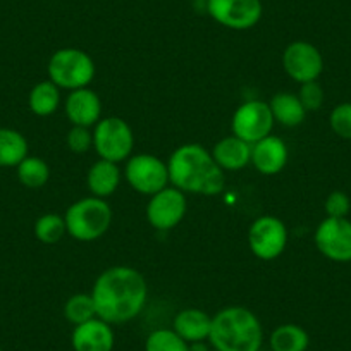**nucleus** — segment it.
Here are the masks:
<instances>
[{
    "label": "nucleus",
    "mask_w": 351,
    "mask_h": 351,
    "mask_svg": "<svg viewBox=\"0 0 351 351\" xmlns=\"http://www.w3.org/2000/svg\"><path fill=\"white\" fill-rule=\"evenodd\" d=\"M93 147L104 160L116 162V164L126 160L134 147L133 130L121 117L100 119L93 131Z\"/></svg>",
    "instance_id": "obj_6"
},
{
    "label": "nucleus",
    "mask_w": 351,
    "mask_h": 351,
    "mask_svg": "<svg viewBox=\"0 0 351 351\" xmlns=\"http://www.w3.org/2000/svg\"><path fill=\"white\" fill-rule=\"evenodd\" d=\"M248 243L256 258L274 260L288 245V228L279 217L262 215L250 228Z\"/></svg>",
    "instance_id": "obj_9"
},
{
    "label": "nucleus",
    "mask_w": 351,
    "mask_h": 351,
    "mask_svg": "<svg viewBox=\"0 0 351 351\" xmlns=\"http://www.w3.org/2000/svg\"><path fill=\"white\" fill-rule=\"evenodd\" d=\"M207 12L224 28L250 29L262 18V0H207Z\"/></svg>",
    "instance_id": "obj_10"
},
{
    "label": "nucleus",
    "mask_w": 351,
    "mask_h": 351,
    "mask_svg": "<svg viewBox=\"0 0 351 351\" xmlns=\"http://www.w3.org/2000/svg\"><path fill=\"white\" fill-rule=\"evenodd\" d=\"M186 197L178 188H164L152 195L147 205V219L152 228L158 231H169L176 228L186 215Z\"/></svg>",
    "instance_id": "obj_12"
},
{
    "label": "nucleus",
    "mask_w": 351,
    "mask_h": 351,
    "mask_svg": "<svg viewBox=\"0 0 351 351\" xmlns=\"http://www.w3.org/2000/svg\"><path fill=\"white\" fill-rule=\"evenodd\" d=\"M169 181L183 193L214 197L224 190V171L202 145L188 143L176 148L169 158Z\"/></svg>",
    "instance_id": "obj_2"
},
{
    "label": "nucleus",
    "mask_w": 351,
    "mask_h": 351,
    "mask_svg": "<svg viewBox=\"0 0 351 351\" xmlns=\"http://www.w3.org/2000/svg\"><path fill=\"white\" fill-rule=\"evenodd\" d=\"M282 67L296 83L317 81L324 71L322 53L308 42H293L282 53Z\"/></svg>",
    "instance_id": "obj_13"
},
{
    "label": "nucleus",
    "mask_w": 351,
    "mask_h": 351,
    "mask_svg": "<svg viewBox=\"0 0 351 351\" xmlns=\"http://www.w3.org/2000/svg\"><path fill=\"white\" fill-rule=\"evenodd\" d=\"M64 317L69 320L73 326H80V324L88 322L97 317L95 303H93L92 295H84V293H77L73 295L64 305Z\"/></svg>",
    "instance_id": "obj_25"
},
{
    "label": "nucleus",
    "mask_w": 351,
    "mask_h": 351,
    "mask_svg": "<svg viewBox=\"0 0 351 351\" xmlns=\"http://www.w3.org/2000/svg\"><path fill=\"white\" fill-rule=\"evenodd\" d=\"M16 169H18L19 183L29 190H38V188L45 186L50 178L49 164L40 157L28 155Z\"/></svg>",
    "instance_id": "obj_24"
},
{
    "label": "nucleus",
    "mask_w": 351,
    "mask_h": 351,
    "mask_svg": "<svg viewBox=\"0 0 351 351\" xmlns=\"http://www.w3.org/2000/svg\"><path fill=\"white\" fill-rule=\"evenodd\" d=\"M124 176L134 191L150 197L167 188L169 183L167 164L150 154H138L128 158Z\"/></svg>",
    "instance_id": "obj_7"
},
{
    "label": "nucleus",
    "mask_w": 351,
    "mask_h": 351,
    "mask_svg": "<svg viewBox=\"0 0 351 351\" xmlns=\"http://www.w3.org/2000/svg\"><path fill=\"white\" fill-rule=\"evenodd\" d=\"M28 157V141L19 131L0 128V167H18Z\"/></svg>",
    "instance_id": "obj_21"
},
{
    "label": "nucleus",
    "mask_w": 351,
    "mask_h": 351,
    "mask_svg": "<svg viewBox=\"0 0 351 351\" xmlns=\"http://www.w3.org/2000/svg\"><path fill=\"white\" fill-rule=\"evenodd\" d=\"M116 337L110 324L95 319L74 326L71 344L74 351H112Z\"/></svg>",
    "instance_id": "obj_14"
},
{
    "label": "nucleus",
    "mask_w": 351,
    "mask_h": 351,
    "mask_svg": "<svg viewBox=\"0 0 351 351\" xmlns=\"http://www.w3.org/2000/svg\"><path fill=\"white\" fill-rule=\"evenodd\" d=\"M97 317L107 324H126L141 313L148 300L143 276L133 267L116 265L97 278L92 289Z\"/></svg>",
    "instance_id": "obj_1"
},
{
    "label": "nucleus",
    "mask_w": 351,
    "mask_h": 351,
    "mask_svg": "<svg viewBox=\"0 0 351 351\" xmlns=\"http://www.w3.org/2000/svg\"><path fill=\"white\" fill-rule=\"evenodd\" d=\"M88 190L93 197L106 198L110 197L121 184V169L116 162H109L100 158L99 162L90 167L86 176Z\"/></svg>",
    "instance_id": "obj_19"
},
{
    "label": "nucleus",
    "mask_w": 351,
    "mask_h": 351,
    "mask_svg": "<svg viewBox=\"0 0 351 351\" xmlns=\"http://www.w3.org/2000/svg\"><path fill=\"white\" fill-rule=\"evenodd\" d=\"M145 351H190V344L172 329H157L148 334Z\"/></svg>",
    "instance_id": "obj_27"
},
{
    "label": "nucleus",
    "mask_w": 351,
    "mask_h": 351,
    "mask_svg": "<svg viewBox=\"0 0 351 351\" xmlns=\"http://www.w3.org/2000/svg\"><path fill=\"white\" fill-rule=\"evenodd\" d=\"M300 102L303 104L305 110H319L324 104V90L317 81H308L303 83L298 93Z\"/></svg>",
    "instance_id": "obj_30"
},
{
    "label": "nucleus",
    "mask_w": 351,
    "mask_h": 351,
    "mask_svg": "<svg viewBox=\"0 0 351 351\" xmlns=\"http://www.w3.org/2000/svg\"><path fill=\"white\" fill-rule=\"evenodd\" d=\"M232 134L253 145L269 136L274 128V116L269 104L262 100H250L236 109L231 121Z\"/></svg>",
    "instance_id": "obj_8"
},
{
    "label": "nucleus",
    "mask_w": 351,
    "mask_h": 351,
    "mask_svg": "<svg viewBox=\"0 0 351 351\" xmlns=\"http://www.w3.org/2000/svg\"><path fill=\"white\" fill-rule=\"evenodd\" d=\"M286 162H288V147L281 138L269 134L252 145V164L262 174H278L286 167Z\"/></svg>",
    "instance_id": "obj_16"
},
{
    "label": "nucleus",
    "mask_w": 351,
    "mask_h": 351,
    "mask_svg": "<svg viewBox=\"0 0 351 351\" xmlns=\"http://www.w3.org/2000/svg\"><path fill=\"white\" fill-rule=\"evenodd\" d=\"M210 154L222 171H239L252 162V145L232 134L215 143Z\"/></svg>",
    "instance_id": "obj_17"
},
{
    "label": "nucleus",
    "mask_w": 351,
    "mask_h": 351,
    "mask_svg": "<svg viewBox=\"0 0 351 351\" xmlns=\"http://www.w3.org/2000/svg\"><path fill=\"white\" fill-rule=\"evenodd\" d=\"M29 109L35 116L47 117L52 116L60 104V93L59 86L53 84L52 81H42V83L35 84L33 90L29 92Z\"/></svg>",
    "instance_id": "obj_23"
},
{
    "label": "nucleus",
    "mask_w": 351,
    "mask_h": 351,
    "mask_svg": "<svg viewBox=\"0 0 351 351\" xmlns=\"http://www.w3.org/2000/svg\"><path fill=\"white\" fill-rule=\"evenodd\" d=\"M66 232V221L59 214H45L35 222V236L45 245H56Z\"/></svg>",
    "instance_id": "obj_26"
},
{
    "label": "nucleus",
    "mask_w": 351,
    "mask_h": 351,
    "mask_svg": "<svg viewBox=\"0 0 351 351\" xmlns=\"http://www.w3.org/2000/svg\"><path fill=\"white\" fill-rule=\"evenodd\" d=\"M67 147L74 154H86L93 147V133L90 128L73 126V130L67 133Z\"/></svg>",
    "instance_id": "obj_29"
},
{
    "label": "nucleus",
    "mask_w": 351,
    "mask_h": 351,
    "mask_svg": "<svg viewBox=\"0 0 351 351\" xmlns=\"http://www.w3.org/2000/svg\"><path fill=\"white\" fill-rule=\"evenodd\" d=\"M66 229L77 241H95L102 238L112 222V208L104 198L88 197L74 202L67 208Z\"/></svg>",
    "instance_id": "obj_4"
},
{
    "label": "nucleus",
    "mask_w": 351,
    "mask_h": 351,
    "mask_svg": "<svg viewBox=\"0 0 351 351\" xmlns=\"http://www.w3.org/2000/svg\"><path fill=\"white\" fill-rule=\"evenodd\" d=\"M269 107L272 110L274 121L286 128H296L305 121L306 110L303 104L300 102L298 95L289 92H279L272 97L269 102Z\"/></svg>",
    "instance_id": "obj_20"
},
{
    "label": "nucleus",
    "mask_w": 351,
    "mask_h": 351,
    "mask_svg": "<svg viewBox=\"0 0 351 351\" xmlns=\"http://www.w3.org/2000/svg\"><path fill=\"white\" fill-rule=\"evenodd\" d=\"M49 80L59 88L80 90L95 77V62L80 49H60L49 60Z\"/></svg>",
    "instance_id": "obj_5"
},
{
    "label": "nucleus",
    "mask_w": 351,
    "mask_h": 351,
    "mask_svg": "<svg viewBox=\"0 0 351 351\" xmlns=\"http://www.w3.org/2000/svg\"><path fill=\"white\" fill-rule=\"evenodd\" d=\"M190 351H210V348L205 341H198V343H190Z\"/></svg>",
    "instance_id": "obj_32"
},
{
    "label": "nucleus",
    "mask_w": 351,
    "mask_h": 351,
    "mask_svg": "<svg viewBox=\"0 0 351 351\" xmlns=\"http://www.w3.org/2000/svg\"><path fill=\"white\" fill-rule=\"evenodd\" d=\"M262 324L245 306H228L212 317L208 343L215 351H260Z\"/></svg>",
    "instance_id": "obj_3"
},
{
    "label": "nucleus",
    "mask_w": 351,
    "mask_h": 351,
    "mask_svg": "<svg viewBox=\"0 0 351 351\" xmlns=\"http://www.w3.org/2000/svg\"><path fill=\"white\" fill-rule=\"evenodd\" d=\"M0 351H2V346H0Z\"/></svg>",
    "instance_id": "obj_33"
},
{
    "label": "nucleus",
    "mask_w": 351,
    "mask_h": 351,
    "mask_svg": "<svg viewBox=\"0 0 351 351\" xmlns=\"http://www.w3.org/2000/svg\"><path fill=\"white\" fill-rule=\"evenodd\" d=\"M324 208H326L327 217H346L351 210V200L344 191H332L326 198Z\"/></svg>",
    "instance_id": "obj_31"
},
{
    "label": "nucleus",
    "mask_w": 351,
    "mask_h": 351,
    "mask_svg": "<svg viewBox=\"0 0 351 351\" xmlns=\"http://www.w3.org/2000/svg\"><path fill=\"white\" fill-rule=\"evenodd\" d=\"M102 102L93 90H73L66 99V116L74 126L92 128L100 121Z\"/></svg>",
    "instance_id": "obj_15"
},
{
    "label": "nucleus",
    "mask_w": 351,
    "mask_h": 351,
    "mask_svg": "<svg viewBox=\"0 0 351 351\" xmlns=\"http://www.w3.org/2000/svg\"><path fill=\"white\" fill-rule=\"evenodd\" d=\"M329 123L337 136L343 140H351V102H344L334 107Z\"/></svg>",
    "instance_id": "obj_28"
},
{
    "label": "nucleus",
    "mask_w": 351,
    "mask_h": 351,
    "mask_svg": "<svg viewBox=\"0 0 351 351\" xmlns=\"http://www.w3.org/2000/svg\"><path fill=\"white\" fill-rule=\"evenodd\" d=\"M271 351H306L310 344L308 332L296 324H282L271 334Z\"/></svg>",
    "instance_id": "obj_22"
},
{
    "label": "nucleus",
    "mask_w": 351,
    "mask_h": 351,
    "mask_svg": "<svg viewBox=\"0 0 351 351\" xmlns=\"http://www.w3.org/2000/svg\"><path fill=\"white\" fill-rule=\"evenodd\" d=\"M317 250L337 263L351 262V221L326 217L315 231Z\"/></svg>",
    "instance_id": "obj_11"
},
{
    "label": "nucleus",
    "mask_w": 351,
    "mask_h": 351,
    "mask_svg": "<svg viewBox=\"0 0 351 351\" xmlns=\"http://www.w3.org/2000/svg\"><path fill=\"white\" fill-rule=\"evenodd\" d=\"M212 317L200 308H184L174 317L172 330L183 337L188 344L205 341L210 336Z\"/></svg>",
    "instance_id": "obj_18"
}]
</instances>
